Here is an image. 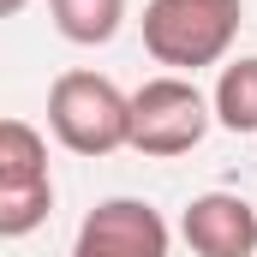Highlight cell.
<instances>
[{
  "label": "cell",
  "instance_id": "ba28073f",
  "mask_svg": "<svg viewBox=\"0 0 257 257\" xmlns=\"http://www.w3.org/2000/svg\"><path fill=\"white\" fill-rule=\"evenodd\" d=\"M209 102H215V126H221V132L251 138V132H257V54H239V60L221 66Z\"/></svg>",
  "mask_w": 257,
  "mask_h": 257
},
{
  "label": "cell",
  "instance_id": "5b68a950",
  "mask_svg": "<svg viewBox=\"0 0 257 257\" xmlns=\"http://www.w3.org/2000/svg\"><path fill=\"white\" fill-rule=\"evenodd\" d=\"M168 245H174V233H168L156 203H144V197H102L78 221L72 257H168Z\"/></svg>",
  "mask_w": 257,
  "mask_h": 257
},
{
  "label": "cell",
  "instance_id": "6da1fadb",
  "mask_svg": "<svg viewBox=\"0 0 257 257\" xmlns=\"http://www.w3.org/2000/svg\"><path fill=\"white\" fill-rule=\"evenodd\" d=\"M144 48L150 60L192 78L197 66H221L239 24H245V0H150L144 6Z\"/></svg>",
  "mask_w": 257,
  "mask_h": 257
},
{
  "label": "cell",
  "instance_id": "52a82bcc",
  "mask_svg": "<svg viewBox=\"0 0 257 257\" xmlns=\"http://www.w3.org/2000/svg\"><path fill=\"white\" fill-rule=\"evenodd\" d=\"M48 18H54V30H60L66 42H78V48H102V42L120 36V24H126V0H48Z\"/></svg>",
  "mask_w": 257,
  "mask_h": 257
},
{
  "label": "cell",
  "instance_id": "277c9868",
  "mask_svg": "<svg viewBox=\"0 0 257 257\" xmlns=\"http://www.w3.org/2000/svg\"><path fill=\"white\" fill-rule=\"evenodd\" d=\"M54 180H48V144L30 120L0 126V239H24L48 221Z\"/></svg>",
  "mask_w": 257,
  "mask_h": 257
},
{
  "label": "cell",
  "instance_id": "3957f363",
  "mask_svg": "<svg viewBox=\"0 0 257 257\" xmlns=\"http://www.w3.org/2000/svg\"><path fill=\"white\" fill-rule=\"evenodd\" d=\"M209 126H215V102L180 72L144 78L132 90V150L138 156H156V162L192 156Z\"/></svg>",
  "mask_w": 257,
  "mask_h": 257
},
{
  "label": "cell",
  "instance_id": "7a4b0ae2",
  "mask_svg": "<svg viewBox=\"0 0 257 257\" xmlns=\"http://www.w3.org/2000/svg\"><path fill=\"white\" fill-rule=\"evenodd\" d=\"M48 132L72 156L132 150V96L102 72H60L48 84Z\"/></svg>",
  "mask_w": 257,
  "mask_h": 257
},
{
  "label": "cell",
  "instance_id": "9c48e42d",
  "mask_svg": "<svg viewBox=\"0 0 257 257\" xmlns=\"http://www.w3.org/2000/svg\"><path fill=\"white\" fill-rule=\"evenodd\" d=\"M24 6H30V0H0V12H24Z\"/></svg>",
  "mask_w": 257,
  "mask_h": 257
},
{
  "label": "cell",
  "instance_id": "8992f818",
  "mask_svg": "<svg viewBox=\"0 0 257 257\" xmlns=\"http://www.w3.org/2000/svg\"><path fill=\"white\" fill-rule=\"evenodd\" d=\"M180 239L197 257H257V209L239 192H203L180 215Z\"/></svg>",
  "mask_w": 257,
  "mask_h": 257
}]
</instances>
